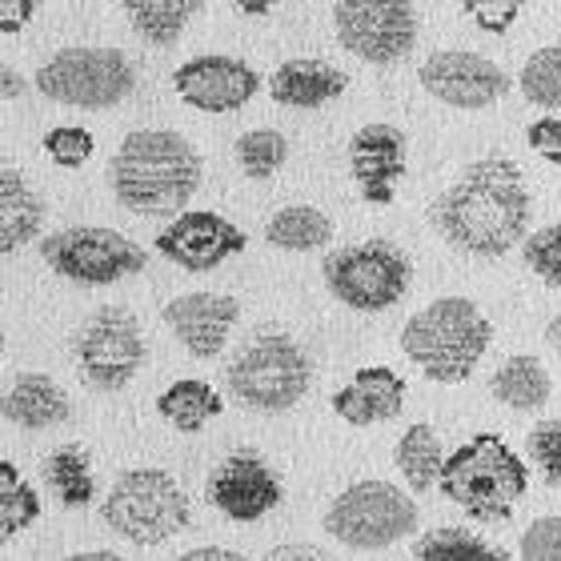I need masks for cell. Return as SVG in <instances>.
<instances>
[{"label":"cell","instance_id":"6da1fadb","mask_svg":"<svg viewBox=\"0 0 561 561\" xmlns=\"http://www.w3.org/2000/svg\"><path fill=\"white\" fill-rule=\"evenodd\" d=\"M529 185L517 161L490 152L466 164L454 185L433 201L430 221L442 241L466 257H505L526 241L529 225Z\"/></svg>","mask_w":561,"mask_h":561},{"label":"cell","instance_id":"7a4b0ae2","mask_svg":"<svg viewBox=\"0 0 561 561\" xmlns=\"http://www.w3.org/2000/svg\"><path fill=\"white\" fill-rule=\"evenodd\" d=\"M205 161L176 129H133L108 161L113 197L137 217H173L197 197Z\"/></svg>","mask_w":561,"mask_h":561},{"label":"cell","instance_id":"3957f363","mask_svg":"<svg viewBox=\"0 0 561 561\" xmlns=\"http://www.w3.org/2000/svg\"><path fill=\"white\" fill-rule=\"evenodd\" d=\"M493 345L490 317L469 297H437L405 321L401 353L437 386H461Z\"/></svg>","mask_w":561,"mask_h":561},{"label":"cell","instance_id":"277c9868","mask_svg":"<svg viewBox=\"0 0 561 561\" xmlns=\"http://www.w3.org/2000/svg\"><path fill=\"white\" fill-rule=\"evenodd\" d=\"M437 490L466 517L493 526V522L514 517V510L529 493V473L526 461L510 449L505 437L473 433L466 445H457L454 454L445 457Z\"/></svg>","mask_w":561,"mask_h":561},{"label":"cell","instance_id":"5b68a950","mask_svg":"<svg viewBox=\"0 0 561 561\" xmlns=\"http://www.w3.org/2000/svg\"><path fill=\"white\" fill-rule=\"evenodd\" d=\"M101 522L137 550H157L193 522V502L169 469H125L101 502Z\"/></svg>","mask_w":561,"mask_h":561},{"label":"cell","instance_id":"8992f818","mask_svg":"<svg viewBox=\"0 0 561 561\" xmlns=\"http://www.w3.org/2000/svg\"><path fill=\"white\" fill-rule=\"evenodd\" d=\"M33 89L57 105L105 113L129 101L137 89V65L121 48L108 45H72L60 48L33 72Z\"/></svg>","mask_w":561,"mask_h":561},{"label":"cell","instance_id":"52a82bcc","mask_svg":"<svg viewBox=\"0 0 561 561\" xmlns=\"http://www.w3.org/2000/svg\"><path fill=\"white\" fill-rule=\"evenodd\" d=\"M225 386L253 413H289L313 386V365L289 333H257L229 362Z\"/></svg>","mask_w":561,"mask_h":561},{"label":"cell","instance_id":"ba28073f","mask_svg":"<svg viewBox=\"0 0 561 561\" xmlns=\"http://www.w3.org/2000/svg\"><path fill=\"white\" fill-rule=\"evenodd\" d=\"M421 514L410 493L398 490L393 481H357L341 490L325 510L321 526L337 546L353 553H377L398 541L413 538Z\"/></svg>","mask_w":561,"mask_h":561},{"label":"cell","instance_id":"9c48e42d","mask_svg":"<svg viewBox=\"0 0 561 561\" xmlns=\"http://www.w3.org/2000/svg\"><path fill=\"white\" fill-rule=\"evenodd\" d=\"M41 261L69 285L105 289V285L145 273L149 253L133 237L108 225H69V229L41 237Z\"/></svg>","mask_w":561,"mask_h":561},{"label":"cell","instance_id":"30bf717a","mask_svg":"<svg viewBox=\"0 0 561 561\" xmlns=\"http://www.w3.org/2000/svg\"><path fill=\"white\" fill-rule=\"evenodd\" d=\"M321 273H325V289L353 313H386L410 293L413 280L410 257L381 237L333 249Z\"/></svg>","mask_w":561,"mask_h":561},{"label":"cell","instance_id":"8fae6325","mask_svg":"<svg viewBox=\"0 0 561 561\" xmlns=\"http://www.w3.org/2000/svg\"><path fill=\"white\" fill-rule=\"evenodd\" d=\"M81 381L96 393H121L149 362V341L137 313L125 305H101L72 337Z\"/></svg>","mask_w":561,"mask_h":561},{"label":"cell","instance_id":"7c38bea8","mask_svg":"<svg viewBox=\"0 0 561 561\" xmlns=\"http://www.w3.org/2000/svg\"><path fill=\"white\" fill-rule=\"evenodd\" d=\"M333 33L365 65H398L417 45L413 0H333Z\"/></svg>","mask_w":561,"mask_h":561},{"label":"cell","instance_id":"4fadbf2b","mask_svg":"<svg viewBox=\"0 0 561 561\" xmlns=\"http://www.w3.org/2000/svg\"><path fill=\"white\" fill-rule=\"evenodd\" d=\"M417 81L433 101L461 108V113H481V108L497 105L510 93V77H505L502 65H493L490 57L469 53V48L430 53L421 60Z\"/></svg>","mask_w":561,"mask_h":561},{"label":"cell","instance_id":"5bb4252c","mask_svg":"<svg viewBox=\"0 0 561 561\" xmlns=\"http://www.w3.org/2000/svg\"><path fill=\"white\" fill-rule=\"evenodd\" d=\"M249 237L245 229H237L229 217L213 209H181L173 213V221L164 225L152 249L164 261H173L176 270L185 273H213L229 257L245 253Z\"/></svg>","mask_w":561,"mask_h":561},{"label":"cell","instance_id":"9a60e30c","mask_svg":"<svg viewBox=\"0 0 561 561\" xmlns=\"http://www.w3.org/2000/svg\"><path fill=\"white\" fill-rule=\"evenodd\" d=\"M173 89L197 113H237L261 93V72L229 53H205L173 69Z\"/></svg>","mask_w":561,"mask_h":561},{"label":"cell","instance_id":"2e32d148","mask_svg":"<svg viewBox=\"0 0 561 561\" xmlns=\"http://www.w3.org/2000/svg\"><path fill=\"white\" fill-rule=\"evenodd\" d=\"M285 497V485L273 473V466L253 449H237L209 473V502L221 510L229 522H261L273 514Z\"/></svg>","mask_w":561,"mask_h":561},{"label":"cell","instance_id":"e0dca14e","mask_svg":"<svg viewBox=\"0 0 561 561\" xmlns=\"http://www.w3.org/2000/svg\"><path fill=\"white\" fill-rule=\"evenodd\" d=\"M410 169V140L389 121H369L350 140V173L365 205L386 209L398 197V181Z\"/></svg>","mask_w":561,"mask_h":561},{"label":"cell","instance_id":"ac0fdd59","mask_svg":"<svg viewBox=\"0 0 561 561\" xmlns=\"http://www.w3.org/2000/svg\"><path fill=\"white\" fill-rule=\"evenodd\" d=\"M237 317H241V301L229 297V293H181L161 309V321L169 325L181 345H185L197 362H213L221 357V350L229 345V333L237 329Z\"/></svg>","mask_w":561,"mask_h":561},{"label":"cell","instance_id":"d6986e66","mask_svg":"<svg viewBox=\"0 0 561 561\" xmlns=\"http://www.w3.org/2000/svg\"><path fill=\"white\" fill-rule=\"evenodd\" d=\"M401 405H405V377L393 374L389 365H365L333 393V413L357 430L393 421Z\"/></svg>","mask_w":561,"mask_h":561},{"label":"cell","instance_id":"ffe728a7","mask_svg":"<svg viewBox=\"0 0 561 561\" xmlns=\"http://www.w3.org/2000/svg\"><path fill=\"white\" fill-rule=\"evenodd\" d=\"M72 413L69 393L57 377L48 374H21L0 393V417L24 433H48L65 425Z\"/></svg>","mask_w":561,"mask_h":561},{"label":"cell","instance_id":"44dd1931","mask_svg":"<svg viewBox=\"0 0 561 561\" xmlns=\"http://www.w3.org/2000/svg\"><path fill=\"white\" fill-rule=\"evenodd\" d=\"M350 89V77L321 57H293L270 77V96L285 108H325Z\"/></svg>","mask_w":561,"mask_h":561},{"label":"cell","instance_id":"7402d4cb","mask_svg":"<svg viewBox=\"0 0 561 561\" xmlns=\"http://www.w3.org/2000/svg\"><path fill=\"white\" fill-rule=\"evenodd\" d=\"M45 229V201L16 169H0V257L28 249Z\"/></svg>","mask_w":561,"mask_h":561},{"label":"cell","instance_id":"603a6c76","mask_svg":"<svg viewBox=\"0 0 561 561\" xmlns=\"http://www.w3.org/2000/svg\"><path fill=\"white\" fill-rule=\"evenodd\" d=\"M490 393H493V401H502L505 410L538 413L550 405V393H553L550 369H546L534 353H517V357H510V362L490 377Z\"/></svg>","mask_w":561,"mask_h":561},{"label":"cell","instance_id":"cb8c5ba5","mask_svg":"<svg viewBox=\"0 0 561 561\" xmlns=\"http://www.w3.org/2000/svg\"><path fill=\"white\" fill-rule=\"evenodd\" d=\"M129 16L133 33L152 48H173L193 24L205 0H117Z\"/></svg>","mask_w":561,"mask_h":561},{"label":"cell","instance_id":"d4e9b609","mask_svg":"<svg viewBox=\"0 0 561 561\" xmlns=\"http://www.w3.org/2000/svg\"><path fill=\"white\" fill-rule=\"evenodd\" d=\"M157 413L176 433H201L209 421H217L225 413V398L209 381H201V377H181L169 389H161Z\"/></svg>","mask_w":561,"mask_h":561},{"label":"cell","instance_id":"484cf974","mask_svg":"<svg viewBox=\"0 0 561 561\" xmlns=\"http://www.w3.org/2000/svg\"><path fill=\"white\" fill-rule=\"evenodd\" d=\"M265 241L280 253H317L333 241V217L317 205H285L265 225Z\"/></svg>","mask_w":561,"mask_h":561},{"label":"cell","instance_id":"4316f807","mask_svg":"<svg viewBox=\"0 0 561 561\" xmlns=\"http://www.w3.org/2000/svg\"><path fill=\"white\" fill-rule=\"evenodd\" d=\"M45 481L65 510H89L96 502L93 461H89V454H84L81 445H60V449H53L45 461Z\"/></svg>","mask_w":561,"mask_h":561},{"label":"cell","instance_id":"83f0119b","mask_svg":"<svg viewBox=\"0 0 561 561\" xmlns=\"http://www.w3.org/2000/svg\"><path fill=\"white\" fill-rule=\"evenodd\" d=\"M393 461H398V473L405 478L413 493H425L430 485H437L442 478V466H445V449H442V437L433 425L417 421L410 430L401 433L398 449H393Z\"/></svg>","mask_w":561,"mask_h":561},{"label":"cell","instance_id":"f1b7e54d","mask_svg":"<svg viewBox=\"0 0 561 561\" xmlns=\"http://www.w3.org/2000/svg\"><path fill=\"white\" fill-rule=\"evenodd\" d=\"M41 493L36 485L21 473L16 461L0 457V546H9L41 522Z\"/></svg>","mask_w":561,"mask_h":561},{"label":"cell","instance_id":"f546056e","mask_svg":"<svg viewBox=\"0 0 561 561\" xmlns=\"http://www.w3.org/2000/svg\"><path fill=\"white\" fill-rule=\"evenodd\" d=\"M413 558L417 561H502L505 553L497 550V546H490V541H481L473 529L442 526L413 541Z\"/></svg>","mask_w":561,"mask_h":561},{"label":"cell","instance_id":"4dcf8cb0","mask_svg":"<svg viewBox=\"0 0 561 561\" xmlns=\"http://www.w3.org/2000/svg\"><path fill=\"white\" fill-rule=\"evenodd\" d=\"M517 89L529 105L546 108V113H561V45H546L538 53H529L522 72H517Z\"/></svg>","mask_w":561,"mask_h":561},{"label":"cell","instance_id":"1f68e13d","mask_svg":"<svg viewBox=\"0 0 561 561\" xmlns=\"http://www.w3.org/2000/svg\"><path fill=\"white\" fill-rule=\"evenodd\" d=\"M237 152V164H241V173L249 181H270L285 169L289 161V137L277 129H249L237 137L233 145Z\"/></svg>","mask_w":561,"mask_h":561},{"label":"cell","instance_id":"d6a6232c","mask_svg":"<svg viewBox=\"0 0 561 561\" xmlns=\"http://www.w3.org/2000/svg\"><path fill=\"white\" fill-rule=\"evenodd\" d=\"M45 152L48 161L60 164V169H81V164L93 161L96 152V137L84 125H57V129L45 133Z\"/></svg>","mask_w":561,"mask_h":561},{"label":"cell","instance_id":"836d02e7","mask_svg":"<svg viewBox=\"0 0 561 561\" xmlns=\"http://www.w3.org/2000/svg\"><path fill=\"white\" fill-rule=\"evenodd\" d=\"M526 449H529V461H534L538 473L546 478V485L561 490V421L558 417L538 421L526 437Z\"/></svg>","mask_w":561,"mask_h":561},{"label":"cell","instance_id":"e575fe53","mask_svg":"<svg viewBox=\"0 0 561 561\" xmlns=\"http://www.w3.org/2000/svg\"><path fill=\"white\" fill-rule=\"evenodd\" d=\"M522 253H526V265L538 273L550 289H561V221L558 225H541L538 233H529L522 241Z\"/></svg>","mask_w":561,"mask_h":561},{"label":"cell","instance_id":"d590c367","mask_svg":"<svg viewBox=\"0 0 561 561\" xmlns=\"http://www.w3.org/2000/svg\"><path fill=\"white\" fill-rule=\"evenodd\" d=\"M517 558L526 561H561V514L529 522L517 538Z\"/></svg>","mask_w":561,"mask_h":561},{"label":"cell","instance_id":"8d00e7d4","mask_svg":"<svg viewBox=\"0 0 561 561\" xmlns=\"http://www.w3.org/2000/svg\"><path fill=\"white\" fill-rule=\"evenodd\" d=\"M457 4L485 33H510V24L526 9V0H457Z\"/></svg>","mask_w":561,"mask_h":561},{"label":"cell","instance_id":"74e56055","mask_svg":"<svg viewBox=\"0 0 561 561\" xmlns=\"http://www.w3.org/2000/svg\"><path fill=\"white\" fill-rule=\"evenodd\" d=\"M529 152H538L541 161L561 164V117H541L526 129Z\"/></svg>","mask_w":561,"mask_h":561},{"label":"cell","instance_id":"f35d334b","mask_svg":"<svg viewBox=\"0 0 561 561\" xmlns=\"http://www.w3.org/2000/svg\"><path fill=\"white\" fill-rule=\"evenodd\" d=\"M41 4L45 0H0V33L4 36L24 33L33 24L36 12H41Z\"/></svg>","mask_w":561,"mask_h":561},{"label":"cell","instance_id":"ab89813d","mask_svg":"<svg viewBox=\"0 0 561 561\" xmlns=\"http://www.w3.org/2000/svg\"><path fill=\"white\" fill-rule=\"evenodd\" d=\"M325 550L321 546H305V541H289V546H273L270 561H321Z\"/></svg>","mask_w":561,"mask_h":561},{"label":"cell","instance_id":"60d3db41","mask_svg":"<svg viewBox=\"0 0 561 561\" xmlns=\"http://www.w3.org/2000/svg\"><path fill=\"white\" fill-rule=\"evenodd\" d=\"M24 93H28V81H24L12 65L0 60V105H4V101H16V96H24Z\"/></svg>","mask_w":561,"mask_h":561},{"label":"cell","instance_id":"b9f144b4","mask_svg":"<svg viewBox=\"0 0 561 561\" xmlns=\"http://www.w3.org/2000/svg\"><path fill=\"white\" fill-rule=\"evenodd\" d=\"M185 561H241V553L229 550V546H193V550L181 553Z\"/></svg>","mask_w":561,"mask_h":561},{"label":"cell","instance_id":"7bdbcfd3","mask_svg":"<svg viewBox=\"0 0 561 561\" xmlns=\"http://www.w3.org/2000/svg\"><path fill=\"white\" fill-rule=\"evenodd\" d=\"M237 12H245V16H265L280 4V0H233Z\"/></svg>","mask_w":561,"mask_h":561},{"label":"cell","instance_id":"ee69618b","mask_svg":"<svg viewBox=\"0 0 561 561\" xmlns=\"http://www.w3.org/2000/svg\"><path fill=\"white\" fill-rule=\"evenodd\" d=\"M546 341H550L553 350H558V353H561V313H558V317H553L550 325H546Z\"/></svg>","mask_w":561,"mask_h":561},{"label":"cell","instance_id":"f6af8a7d","mask_svg":"<svg viewBox=\"0 0 561 561\" xmlns=\"http://www.w3.org/2000/svg\"><path fill=\"white\" fill-rule=\"evenodd\" d=\"M84 561H117V553H108V550H93V553H81Z\"/></svg>","mask_w":561,"mask_h":561},{"label":"cell","instance_id":"bcb514c9","mask_svg":"<svg viewBox=\"0 0 561 561\" xmlns=\"http://www.w3.org/2000/svg\"><path fill=\"white\" fill-rule=\"evenodd\" d=\"M0 357H4V329H0Z\"/></svg>","mask_w":561,"mask_h":561}]
</instances>
